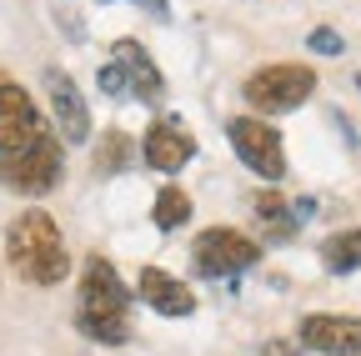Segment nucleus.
<instances>
[{
    "label": "nucleus",
    "mask_w": 361,
    "mask_h": 356,
    "mask_svg": "<svg viewBox=\"0 0 361 356\" xmlns=\"http://www.w3.org/2000/svg\"><path fill=\"white\" fill-rule=\"evenodd\" d=\"M306 46H311L316 56H341V35H336L331 25H316V30L306 35Z\"/></svg>",
    "instance_id": "nucleus-16"
},
{
    "label": "nucleus",
    "mask_w": 361,
    "mask_h": 356,
    "mask_svg": "<svg viewBox=\"0 0 361 356\" xmlns=\"http://www.w3.org/2000/svg\"><path fill=\"white\" fill-rule=\"evenodd\" d=\"M356 85H361V75H356Z\"/></svg>",
    "instance_id": "nucleus-19"
},
{
    "label": "nucleus",
    "mask_w": 361,
    "mask_h": 356,
    "mask_svg": "<svg viewBox=\"0 0 361 356\" xmlns=\"http://www.w3.org/2000/svg\"><path fill=\"white\" fill-rule=\"evenodd\" d=\"M135 291H141V301H146L151 311H161V317H191V311H196L191 286L176 281V276H166L161 266H146L141 281H135Z\"/></svg>",
    "instance_id": "nucleus-11"
},
{
    "label": "nucleus",
    "mask_w": 361,
    "mask_h": 356,
    "mask_svg": "<svg viewBox=\"0 0 361 356\" xmlns=\"http://www.w3.org/2000/svg\"><path fill=\"white\" fill-rule=\"evenodd\" d=\"M135 6H141V11H151L156 20H166V16H171V0H135Z\"/></svg>",
    "instance_id": "nucleus-18"
},
{
    "label": "nucleus",
    "mask_w": 361,
    "mask_h": 356,
    "mask_svg": "<svg viewBox=\"0 0 361 356\" xmlns=\"http://www.w3.org/2000/svg\"><path fill=\"white\" fill-rule=\"evenodd\" d=\"M66 176V146L16 80H0V186L45 196Z\"/></svg>",
    "instance_id": "nucleus-1"
},
{
    "label": "nucleus",
    "mask_w": 361,
    "mask_h": 356,
    "mask_svg": "<svg viewBox=\"0 0 361 356\" xmlns=\"http://www.w3.org/2000/svg\"><path fill=\"white\" fill-rule=\"evenodd\" d=\"M141 156H146V166H151V171L176 176L180 166L196 156V141H191V130L180 125V121H171V116H166V121H151L146 141H141Z\"/></svg>",
    "instance_id": "nucleus-9"
},
{
    "label": "nucleus",
    "mask_w": 361,
    "mask_h": 356,
    "mask_svg": "<svg viewBox=\"0 0 361 356\" xmlns=\"http://www.w3.org/2000/svg\"><path fill=\"white\" fill-rule=\"evenodd\" d=\"M96 80H101V91H106V96H126V80H121V70H116V66H101V75H96Z\"/></svg>",
    "instance_id": "nucleus-17"
},
{
    "label": "nucleus",
    "mask_w": 361,
    "mask_h": 356,
    "mask_svg": "<svg viewBox=\"0 0 361 356\" xmlns=\"http://www.w3.org/2000/svg\"><path fill=\"white\" fill-rule=\"evenodd\" d=\"M111 66L121 70L130 101H161L166 80H161V70H156V61L146 56L141 40H116V46H111Z\"/></svg>",
    "instance_id": "nucleus-10"
},
{
    "label": "nucleus",
    "mask_w": 361,
    "mask_h": 356,
    "mask_svg": "<svg viewBox=\"0 0 361 356\" xmlns=\"http://www.w3.org/2000/svg\"><path fill=\"white\" fill-rule=\"evenodd\" d=\"M151 221H156L161 231L186 226V221H191V196L180 191V186H166V191L156 196V206H151Z\"/></svg>",
    "instance_id": "nucleus-14"
},
{
    "label": "nucleus",
    "mask_w": 361,
    "mask_h": 356,
    "mask_svg": "<svg viewBox=\"0 0 361 356\" xmlns=\"http://www.w3.org/2000/svg\"><path fill=\"white\" fill-rule=\"evenodd\" d=\"M296 341L322 356H361V317H336V311H316L296 326Z\"/></svg>",
    "instance_id": "nucleus-8"
},
{
    "label": "nucleus",
    "mask_w": 361,
    "mask_h": 356,
    "mask_svg": "<svg viewBox=\"0 0 361 356\" xmlns=\"http://www.w3.org/2000/svg\"><path fill=\"white\" fill-rule=\"evenodd\" d=\"M322 266H326L331 276H351V271H361V226L326 236V241H322Z\"/></svg>",
    "instance_id": "nucleus-12"
},
{
    "label": "nucleus",
    "mask_w": 361,
    "mask_h": 356,
    "mask_svg": "<svg viewBox=\"0 0 361 356\" xmlns=\"http://www.w3.org/2000/svg\"><path fill=\"white\" fill-rule=\"evenodd\" d=\"M45 101H51V111H56V136L71 141V146H85L90 141V106L80 96V85L61 66L45 70Z\"/></svg>",
    "instance_id": "nucleus-7"
},
{
    "label": "nucleus",
    "mask_w": 361,
    "mask_h": 356,
    "mask_svg": "<svg viewBox=\"0 0 361 356\" xmlns=\"http://www.w3.org/2000/svg\"><path fill=\"white\" fill-rule=\"evenodd\" d=\"M226 136H231V151L261 176V181L276 186L281 176H286V146L276 136V125L261 121V116H236L231 125H226Z\"/></svg>",
    "instance_id": "nucleus-6"
},
{
    "label": "nucleus",
    "mask_w": 361,
    "mask_h": 356,
    "mask_svg": "<svg viewBox=\"0 0 361 356\" xmlns=\"http://www.w3.org/2000/svg\"><path fill=\"white\" fill-rule=\"evenodd\" d=\"M75 326L96 346H121L130 341V291L116 276L106 256H85L80 271V301H75Z\"/></svg>",
    "instance_id": "nucleus-2"
},
{
    "label": "nucleus",
    "mask_w": 361,
    "mask_h": 356,
    "mask_svg": "<svg viewBox=\"0 0 361 356\" xmlns=\"http://www.w3.org/2000/svg\"><path fill=\"white\" fill-rule=\"evenodd\" d=\"M191 261H196V271H201V276H211V281H231V276L251 271V266L261 261V246H256L246 231L211 226V231H201V236H196Z\"/></svg>",
    "instance_id": "nucleus-5"
},
{
    "label": "nucleus",
    "mask_w": 361,
    "mask_h": 356,
    "mask_svg": "<svg viewBox=\"0 0 361 356\" xmlns=\"http://www.w3.org/2000/svg\"><path fill=\"white\" fill-rule=\"evenodd\" d=\"M6 256H11V271L30 286H56L71 276V251L61 226L45 211H20L6 231Z\"/></svg>",
    "instance_id": "nucleus-3"
},
{
    "label": "nucleus",
    "mask_w": 361,
    "mask_h": 356,
    "mask_svg": "<svg viewBox=\"0 0 361 356\" xmlns=\"http://www.w3.org/2000/svg\"><path fill=\"white\" fill-rule=\"evenodd\" d=\"M251 206H256V221H261V231H266V236H276V241H286V236L301 226V221L291 216V206H286L276 191H261Z\"/></svg>",
    "instance_id": "nucleus-13"
},
{
    "label": "nucleus",
    "mask_w": 361,
    "mask_h": 356,
    "mask_svg": "<svg viewBox=\"0 0 361 356\" xmlns=\"http://www.w3.org/2000/svg\"><path fill=\"white\" fill-rule=\"evenodd\" d=\"M130 166V141H126V130H106V141L96 151V171H126Z\"/></svg>",
    "instance_id": "nucleus-15"
},
{
    "label": "nucleus",
    "mask_w": 361,
    "mask_h": 356,
    "mask_svg": "<svg viewBox=\"0 0 361 356\" xmlns=\"http://www.w3.org/2000/svg\"><path fill=\"white\" fill-rule=\"evenodd\" d=\"M316 91V70L311 66H296V61H281V66H261L251 80H246V106L256 116H286L296 106H306Z\"/></svg>",
    "instance_id": "nucleus-4"
}]
</instances>
